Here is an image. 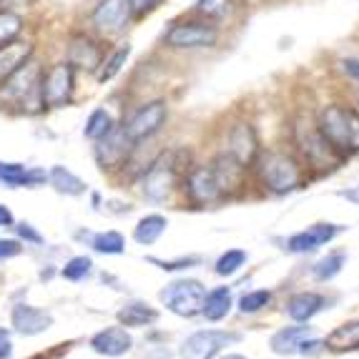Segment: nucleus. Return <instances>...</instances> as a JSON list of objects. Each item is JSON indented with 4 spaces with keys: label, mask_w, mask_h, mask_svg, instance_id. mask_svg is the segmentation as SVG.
<instances>
[{
    "label": "nucleus",
    "mask_w": 359,
    "mask_h": 359,
    "mask_svg": "<svg viewBox=\"0 0 359 359\" xmlns=\"http://www.w3.org/2000/svg\"><path fill=\"white\" fill-rule=\"evenodd\" d=\"M204 297L206 289L196 279H179V282H171L161 292V302L166 304V309L179 314V317H196V314H201Z\"/></svg>",
    "instance_id": "nucleus-11"
},
{
    "label": "nucleus",
    "mask_w": 359,
    "mask_h": 359,
    "mask_svg": "<svg viewBox=\"0 0 359 359\" xmlns=\"http://www.w3.org/2000/svg\"><path fill=\"white\" fill-rule=\"evenodd\" d=\"M33 55H36V46L30 41H23V38L3 46V48H0V83H3L15 68L23 66L25 60L33 58Z\"/></svg>",
    "instance_id": "nucleus-22"
},
{
    "label": "nucleus",
    "mask_w": 359,
    "mask_h": 359,
    "mask_svg": "<svg viewBox=\"0 0 359 359\" xmlns=\"http://www.w3.org/2000/svg\"><path fill=\"white\" fill-rule=\"evenodd\" d=\"M13 354V341L8 330H0V359H8Z\"/></svg>",
    "instance_id": "nucleus-43"
},
{
    "label": "nucleus",
    "mask_w": 359,
    "mask_h": 359,
    "mask_svg": "<svg viewBox=\"0 0 359 359\" xmlns=\"http://www.w3.org/2000/svg\"><path fill=\"white\" fill-rule=\"evenodd\" d=\"M131 43H118V46H114L111 50H106L101 58V66H98V71L93 73L98 81V86H106L111 83L114 78L121 76V71L126 68L128 58H131Z\"/></svg>",
    "instance_id": "nucleus-21"
},
{
    "label": "nucleus",
    "mask_w": 359,
    "mask_h": 359,
    "mask_svg": "<svg viewBox=\"0 0 359 359\" xmlns=\"http://www.w3.org/2000/svg\"><path fill=\"white\" fill-rule=\"evenodd\" d=\"M231 311V289L229 287H216L214 292H209L204 297V306H201V314H204L209 322H219Z\"/></svg>",
    "instance_id": "nucleus-26"
},
{
    "label": "nucleus",
    "mask_w": 359,
    "mask_h": 359,
    "mask_svg": "<svg viewBox=\"0 0 359 359\" xmlns=\"http://www.w3.org/2000/svg\"><path fill=\"white\" fill-rule=\"evenodd\" d=\"M269 302H271V292H266V289H257V292H249V294L241 297L239 309L244 311V314H254V311L264 309Z\"/></svg>",
    "instance_id": "nucleus-36"
},
{
    "label": "nucleus",
    "mask_w": 359,
    "mask_h": 359,
    "mask_svg": "<svg viewBox=\"0 0 359 359\" xmlns=\"http://www.w3.org/2000/svg\"><path fill=\"white\" fill-rule=\"evenodd\" d=\"M181 158L184 151H166L156 161H151L149 171H144V196L149 201H166L179 184Z\"/></svg>",
    "instance_id": "nucleus-5"
},
{
    "label": "nucleus",
    "mask_w": 359,
    "mask_h": 359,
    "mask_svg": "<svg viewBox=\"0 0 359 359\" xmlns=\"http://www.w3.org/2000/svg\"><path fill=\"white\" fill-rule=\"evenodd\" d=\"M41 73L43 66L33 58H28L20 68L0 83V106L8 111H15L20 116H36L43 114L41 103Z\"/></svg>",
    "instance_id": "nucleus-1"
},
{
    "label": "nucleus",
    "mask_w": 359,
    "mask_h": 359,
    "mask_svg": "<svg viewBox=\"0 0 359 359\" xmlns=\"http://www.w3.org/2000/svg\"><path fill=\"white\" fill-rule=\"evenodd\" d=\"M158 311L151 309L144 302H128L126 306L118 309V324L121 327H146V324L156 322Z\"/></svg>",
    "instance_id": "nucleus-27"
},
{
    "label": "nucleus",
    "mask_w": 359,
    "mask_h": 359,
    "mask_svg": "<svg viewBox=\"0 0 359 359\" xmlns=\"http://www.w3.org/2000/svg\"><path fill=\"white\" fill-rule=\"evenodd\" d=\"M131 20L133 15L128 0H98L90 11V30L101 41L123 36Z\"/></svg>",
    "instance_id": "nucleus-9"
},
{
    "label": "nucleus",
    "mask_w": 359,
    "mask_h": 359,
    "mask_svg": "<svg viewBox=\"0 0 359 359\" xmlns=\"http://www.w3.org/2000/svg\"><path fill=\"white\" fill-rule=\"evenodd\" d=\"M219 43V28L211 20H176L163 33V46L174 50H198L214 48Z\"/></svg>",
    "instance_id": "nucleus-6"
},
{
    "label": "nucleus",
    "mask_w": 359,
    "mask_h": 359,
    "mask_svg": "<svg viewBox=\"0 0 359 359\" xmlns=\"http://www.w3.org/2000/svg\"><path fill=\"white\" fill-rule=\"evenodd\" d=\"M294 141L299 146L302 156H304L314 168H334L344 161V156L324 138V133L319 131L317 123H309V121H304V118L297 121V126H294Z\"/></svg>",
    "instance_id": "nucleus-7"
},
{
    "label": "nucleus",
    "mask_w": 359,
    "mask_h": 359,
    "mask_svg": "<svg viewBox=\"0 0 359 359\" xmlns=\"http://www.w3.org/2000/svg\"><path fill=\"white\" fill-rule=\"evenodd\" d=\"M322 306H324L322 294L302 292V294H294L292 299L287 302V314L294 322H309L317 311H322Z\"/></svg>",
    "instance_id": "nucleus-23"
},
{
    "label": "nucleus",
    "mask_w": 359,
    "mask_h": 359,
    "mask_svg": "<svg viewBox=\"0 0 359 359\" xmlns=\"http://www.w3.org/2000/svg\"><path fill=\"white\" fill-rule=\"evenodd\" d=\"M25 30V20L20 13L15 11H0V48L8 46V43L18 41Z\"/></svg>",
    "instance_id": "nucleus-30"
},
{
    "label": "nucleus",
    "mask_w": 359,
    "mask_h": 359,
    "mask_svg": "<svg viewBox=\"0 0 359 359\" xmlns=\"http://www.w3.org/2000/svg\"><path fill=\"white\" fill-rule=\"evenodd\" d=\"M15 233H18L20 239H25V241H30V244H43V236L36 231V229L30 226V224H15Z\"/></svg>",
    "instance_id": "nucleus-40"
},
{
    "label": "nucleus",
    "mask_w": 359,
    "mask_h": 359,
    "mask_svg": "<svg viewBox=\"0 0 359 359\" xmlns=\"http://www.w3.org/2000/svg\"><path fill=\"white\" fill-rule=\"evenodd\" d=\"M344 262H347V254L344 252L330 254V257H324L322 262H317V266H314V276H317L319 282H330V279H334V276L341 271Z\"/></svg>",
    "instance_id": "nucleus-32"
},
{
    "label": "nucleus",
    "mask_w": 359,
    "mask_h": 359,
    "mask_svg": "<svg viewBox=\"0 0 359 359\" xmlns=\"http://www.w3.org/2000/svg\"><path fill=\"white\" fill-rule=\"evenodd\" d=\"M151 264H158V269L163 271H176V269H189L194 264H198V257H189V259H179V262H161V259H149Z\"/></svg>",
    "instance_id": "nucleus-38"
},
{
    "label": "nucleus",
    "mask_w": 359,
    "mask_h": 359,
    "mask_svg": "<svg viewBox=\"0 0 359 359\" xmlns=\"http://www.w3.org/2000/svg\"><path fill=\"white\" fill-rule=\"evenodd\" d=\"M244 264H246V252H241V249H229V252L222 254L219 262H216V274L231 276V274H236Z\"/></svg>",
    "instance_id": "nucleus-34"
},
{
    "label": "nucleus",
    "mask_w": 359,
    "mask_h": 359,
    "mask_svg": "<svg viewBox=\"0 0 359 359\" xmlns=\"http://www.w3.org/2000/svg\"><path fill=\"white\" fill-rule=\"evenodd\" d=\"M324 349V341H319V339H302L299 341V347H297V352L299 354H304V357H314V354H319Z\"/></svg>",
    "instance_id": "nucleus-42"
},
{
    "label": "nucleus",
    "mask_w": 359,
    "mask_h": 359,
    "mask_svg": "<svg viewBox=\"0 0 359 359\" xmlns=\"http://www.w3.org/2000/svg\"><path fill=\"white\" fill-rule=\"evenodd\" d=\"M48 181V171L25 163L0 161V186L3 189H38Z\"/></svg>",
    "instance_id": "nucleus-16"
},
{
    "label": "nucleus",
    "mask_w": 359,
    "mask_h": 359,
    "mask_svg": "<svg viewBox=\"0 0 359 359\" xmlns=\"http://www.w3.org/2000/svg\"><path fill=\"white\" fill-rule=\"evenodd\" d=\"M116 126H118V121L114 118V114H111L106 106H98V108H93L88 114V118H86L83 136L88 138V141H98V138H103L106 133L114 131Z\"/></svg>",
    "instance_id": "nucleus-25"
},
{
    "label": "nucleus",
    "mask_w": 359,
    "mask_h": 359,
    "mask_svg": "<svg viewBox=\"0 0 359 359\" xmlns=\"http://www.w3.org/2000/svg\"><path fill=\"white\" fill-rule=\"evenodd\" d=\"M222 359H246V357H241V354H226V357H222Z\"/></svg>",
    "instance_id": "nucleus-45"
},
{
    "label": "nucleus",
    "mask_w": 359,
    "mask_h": 359,
    "mask_svg": "<svg viewBox=\"0 0 359 359\" xmlns=\"http://www.w3.org/2000/svg\"><path fill=\"white\" fill-rule=\"evenodd\" d=\"M15 219H13V211L6 204H0V226H13Z\"/></svg>",
    "instance_id": "nucleus-44"
},
{
    "label": "nucleus",
    "mask_w": 359,
    "mask_h": 359,
    "mask_svg": "<svg viewBox=\"0 0 359 359\" xmlns=\"http://www.w3.org/2000/svg\"><path fill=\"white\" fill-rule=\"evenodd\" d=\"M196 15L211 23H219V20L229 18L233 11V0H196Z\"/></svg>",
    "instance_id": "nucleus-31"
},
{
    "label": "nucleus",
    "mask_w": 359,
    "mask_h": 359,
    "mask_svg": "<svg viewBox=\"0 0 359 359\" xmlns=\"http://www.w3.org/2000/svg\"><path fill=\"white\" fill-rule=\"evenodd\" d=\"M90 269H93V262H90L88 257H73L71 262L63 266L60 274L66 276L68 282H81V279H86V276L90 274Z\"/></svg>",
    "instance_id": "nucleus-35"
},
{
    "label": "nucleus",
    "mask_w": 359,
    "mask_h": 359,
    "mask_svg": "<svg viewBox=\"0 0 359 359\" xmlns=\"http://www.w3.org/2000/svg\"><path fill=\"white\" fill-rule=\"evenodd\" d=\"M226 154H231L244 166L254 163L259 156V136L257 128L249 121H236L226 133Z\"/></svg>",
    "instance_id": "nucleus-15"
},
{
    "label": "nucleus",
    "mask_w": 359,
    "mask_h": 359,
    "mask_svg": "<svg viewBox=\"0 0 359 359\" xmlns=\"http://www.w3.org/2000/svg\"><path fill=\"white\" fill-rule=\"evenodd\" d=\"M339 231H341V226H337V224H314V226H309V229H304V231L289 236L287 249L292 254L314 252V249H319V246L330 244Z\"/></svg>",
    "instance_id": "nucleus-17"
},
{
    "label": "nucleus",
    "mask_w": 359,
    "mask_h": 359,
    "mask_svg": "<svg viewBox=\"0 0 359 359\" xmlns=\"http://www.w3.org/2000/svg\"><path fill=\"white\" fill-rule=\"evenodd\" d=\"M239 341V334L219 330H204L191 334L181 344V359H214L226 344Z\"/></svg>",
    "instance_id": "nucleus-13"
},
{
    "label": "nucleus",
    "mask_w": 359,
    "mask_h": 359,
    "mask_svg": "<svg viewBox=\"0 0 359 359\" xmlns=\"http://www.w3.org/2000/svg\"><path fill=\"white\" fill-rule=\"evenodd\" d=\"M166 226H168V222L161 214H149L136 224V229H133V239L144 246L156 244V241L161 239V233L166 231Z\"/></svg>",
    "instance_id": "nucleus-28"
},
{
    "label": "nucleus",
    "mask_w": 359,
    "mask_h": 359,
    "mask_svg": "<svg viewBox=\"0 0 359 359\" xmlns=\"http://www.w3.org/2000/svg\"><path fill=\"white\" fill-rule=\"evenodd\" d=\"M13 327L25 337H36L53 327V317L48 311L38 309V306L15 304L13 306Z\"/></svg>",
    "instance_id": "nucleus-18"
},
{
    "label": "nucleus",
    "mask_w": 359,
    "mask_h": 359,
    "mask_svg": "<svg viewBox=\"0 0 359 359\" xmlns=\"http://www.w3.org/2000/svg\"><path fill=\"white\" fill-rule=\"evenodd\" d=\"M163 0H128V6H131V15L133 20H144L149 18L151 13H156L161 8Z\"/></svg>",
    "instance_id": "nucleus-37"
},
{
    "label": "nucleus",
    "mask_w": 359,
    "mask_h": 359,
    "mask_svg": "<svg viewBox=\"0 0 359 359\" xmlns=\"http://www.w3.org/2000/svg\"><path fill=\"white\" fill-rule=\"evenodd\" d=\"M20 252H23L20 241H15V239H0V259H13V257H18Z\"/></svg>",
    "instance_id": "nucleus-41"
},
{
    "label": "nucleus",
    "mask_w": 359,
    "mask_h": 359,
    "mask_svg": "<svg viewBox=\"0 0 359 359\" xmlns=\"http://www.w3.org/2000/svg\"><path fill=\"white\" fill-rule=\"evenodd\" d=\"M48 184L53 186L58 194H66V196H83L86 194V181L81 176H76L71 168L66 166H50L48 171Z\"/></svg>",
    "instance_id": "nucleus-24"
},
{
    "label": "nucleus",
    "mask_w": 359,
    "mask_h": 359,
    "mask_svg": "<svg viewBox=\"0 0 359 359\" xmlns=\"http://www.w3.org/2000/svg\"><path fill=\"white\" fill-rule=\"evenodd\" d=\"M339 71L344 73L349 81L359 83V58H341L339 60Z\"/></svg>",
    "instance_id": "nucleus-39"
},
{
    "label": "nucleus",
    "mask_w": 359,
    "mask_h": 359,
    "mask_svg": "<svg viewBox=\"0 0 359 359\" xmlns=\"http://www.w3.org/2000/svg\"><path fill=\"white\" fill-rule=\"evenodd\" d=\"M317 126L341 156L359 151V111L341 103H332L319 114Z\"/></svg>",
    "instance_id": "nucleus-2"
},
{
    "label": "nucleus",
    "mask_w": 359,
    "mask_h": 359,
    "mask_svg": "<svg viewBox=\"0 0 359 359\" xmlns=\"http://www.w3.org/2000/svg\"><path fill=\"white\" fill-rule=\"evenodd\" d=\"M93 249L98 254H123L126 252V241L118 231H101L93 236Z\"/></svg>",
    "instance_id": "nucleus-33"
},
{
    "label": "nucleus",
    "mask_w": 359,
    "mask_h": 359,
    "mask_svg": "<svg viewBox=\"0 0 359 359\" xmlns=\"http://www.w3.org/2000/svg\"><path fill=\"white\" fill-rule=\"evenodd\" d=\"M186 194L196 206H209L216 204L224 196L222 186L216 181V174L211 166H196L186 176Z\"/></svg>",
    "instance_id": "nucleus-14"
},
{
    "label": "nucleus",
    "mask_w": 359,
    "mask_h": 359,
    "mask_svg": "<svg viewBox=\"0 0 359 359\" xmlns=\"http://www.w3.org/2000/svg\"><path fill=\"white\" fill-rule=\"evenodd\" d=\"M136 146L138 144H133L128 133L123 131V126L118 123L111 133L93 141V158H96L101 171H114V168L126 166L131 154L136 151Z\"/></svg>",
    "instance_id": "nucleus-10"
},
{
    "label": "nucleus",
    "mask_w": 359,
    "mask_h": 359,
    "mask_svg": "<svg viewBox=\"0 0 359 359\" xmlns=\"http://www.w3.org/2000/svg\"><path fill=\"white\" fill-rule=\"evenodd\" d=\"M90 347L93 352L106 354V357H121L133 347V339L123 327H108L90 339Z\"/></svg>",
    "instance_id": "nucleus-20"
},
{
    "label": "nucleus",
    "mask_w": 359,
    "mask_h": 359,
    "mask_svg": "<svg viewBox=\"0 0 359 359\" xmlns=\"http://www.w3.org/2000/svg\"><path fill=\"white\" fill-rule=\"evenodd\" d=\"M211 171L216 174V181L222 186V191L229 194V191H236L244 186V179H246V166L241 161H236L231 154H219L211 161Z\"/></svg>",
    "instance_id": "nucleus-19"
},
{
    "label": "nucleus",
    "mask_w": 359,
    "mask_h": 359,
    "mask_svg": "<svg viewBox=\"0 0 359 359\" xmlns=\"http://www.w3.org/2000/svg\"><path fill=\"white\" fill-rule=\"evenodd\" d=\"M103 53H106V48H103V41L98 36H93V33H86V30H81V33H73L71 38H68L66 43V58L73 68H76V73H96L98 66H101V58Z\"/></svg>",
    "instance_id": "nucleus-12"
},
{
    "label": "nucleus",
    "mask_w": 359,
    "mask_h": 359,
    "mask_svg": "<svg viewBox=\"0 0 359 359\" xmlns=\"http://www.w3.org/2000/svg\"><path fill=\"white\" fill-rule=\"evenodd\" d=\"M76 96V68L68 60H55L41 73L43 111H58L73 103Z\"/></svg>",
    "instance_id": "nucleus-4"
},
{
    "label": "nucleus",
    "mask_w": 359,
    "mask_h": 359,
    "mask_svg": "<svg viewBox=\"0 0 359 359\" xmlns=\"http://www.w3.org/2000/svg\"><path fill=\"white\" fill-rule=\"evenodd\" d=\"M168 121V103L163 98H154V101H146L141 106H136L131 111V116L126 118V123H121L123 131L128 133L133 144H141V141H149L156 133L166 126Z\"/></svg>",
    "instance_id": "nucleus-8"
},
{
    "label": "nucleus",
    "mask_w": 359,
    "mask_h": 359,
    "mask_svg": "<svg viewBox=\"0 0 359 359\" xmlns=\"http://www.w3.org/2000/svg\"><path fill=\"white\" fill-rule=\"evenodd\" d=\"M257 161L259 179L264 189L271 194H289L299 189L302 184V166L297 158L284 151H259Z\"/></svg>",
    "instance_id": "nucleus-3"
},
{
    "label": "nucleus",
    "mask_w": 359,
    "mask_h": 359,
    "mask_svg": "<svg viewBox=\"0 0 359 359\" xmlns=\"http://www.w3.org/2000/svg\"><path fill=\"white\" fill-rule=\"evenodd\" d=\"M311 334V327H284L271 337V349L276 354H294L299 341Z\"/></svg>",
    "instance_id": "nucleus-29"
}]
</instances>
